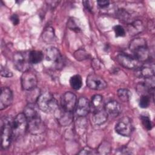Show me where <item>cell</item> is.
Wrapping results in <instances>:
<instances>
[{
  "mask_svg": "<svg viewBox=\"0 0 155 155\" xmlns=\"http://www.w3.org/2000/svg\"><path fill=\"white\" fill-rule=\"evenodd\" d=\"M38 84V79L36 74L27 70L22 73L21 76V85L24 90L30 91L36 88Z\"/></svg>",
  "mask_w": 155,
  "mask_h": 155,
  "instance_id": "9c48e42d",
  "label": "cell"
},
{
  "mask_svg": "<svg viewBox=\"0 0 155 155\" xmlns=\"http://www.w3.org/2000/svg\"><path fill=\"white\" fill-rule=\"evenodd\" d=\"M10 21H12V22L13 25H17V24H18V23L19 22V18H18V15L16 14H13V15L11 16Z\"/></svg>",
  "mask_w": 155,
  "mask_h": 155,
  "instance_id": "e575fe53",
  "label": "cell"
},
{
  "mask_svg": "<svg viewBox=\"0 0 155 155\" xmlns=\"http://www.w3.org/2000/svg\"><path fill=\"white\" fill-rule=\"evenodd\" d=\"M78 125H82V122H81V123L78 124ZM82 125H83V126H86V124H85H85H82ZM76 127H77V128H82L83 129L85 127H79V126H76Z\"/></svg>",
  "mask_w": 155,
  "mask_h": 155,
  "instance_id": "74e56055",
  "label": "cell"
},
{
  "mask_svg": "<svg viewBox=\"0 0 155 155\" xmlns=\"http://www.w3.org/2000/svg\"><path fill=\"white\" fill-rule=\"evenodd\" d=\"M42 36L43 41L48 44H50L54 42L56 39L54 30L51 27H48L47 28H45L42 35Z\"/></svg>",
  "mask_w": 155,
  "mask_h": 155,
  "instance_id": "ffe728a7",
  "label": "cell"
},
{
  "mask_svg": "<svg viewBox=\"0 0 155 155\" xmlns=\"http://www.w3.org/2000/svg\"><path fill=\"white\" fill-rule=\"evenodd\" d=\"M130 50L139 62H147L150 58V51L147 41L142 38L133 39L129 45Z\"/></svg>",
  "mask_w": 155,
  "mask_h": 155,
  "instance_id": "7a4b0ae2",
  "label": "cell"
},
{
  "mask_svg": "<svg viewBox=\"0 0 155 155\" xmlns=\"http://www.w3.org/2000/svg\"><path fill=\"white\" fill-rule=\"evenodd\" d=\"M116 37H122L125 35V31L124 28L120 25H115L113 28Z\"/></svg>",
  "mask_w": 155,
  "mask_h": 155,
  "instance_id": "f546056e",
  "label": "cell"
},
{
  "mask_svg": "<svg viewBox=\"0 0 155 155\" xmlns=\"http://www.w3.org/2000/svg\"><path fill=\"white\" fill-rule=\"evenodd\" d=\"M137 75L145 79L154 77V65L153 62H146L137 69Z\"/></svg>",
  "mask_w": 155,
  "mask_h": 155,
  "instance_id": "2e32d148",
  "label": "cell"
},
{
  "mask_svg": "<svg viewBox=\"0 0 155 155\" xmlns=\"http://www.w3.org/2000/svg\"><path fill=\"white\" fill-rule=\"evenodd\" d=\"M98 5L99 7L104 8L105 7H107L109 4H110V2L107 0H101V1H98L97 2Z\"/></svg>",
  "mask_w": 155,
  "mask_h": 155,
  "instance_id": "836d02e7",
  "label": "cell"
},
{
  "mask_svg": "<svg viewBox=\"0 0 155 155\" xmlns=\"http://www.w3.org/2000/svg\"><path fill=\"white\" fill-rule=\"evenodd\" d=\"M61 107L67 111L73 112L76 108L77 104V98L76 95L70 91L65 92L61 97Z\"/></svg>",
  "mask_w": 155,
  "mask_h": 155,
  "instance_id": "8fae6325",
  "label": "cell"
},
{
  "mask_svg": "<svg viewBox=\"0 0 155 155\" xmlns=\"http://www.w3.org/2000/svg\"><path fill=\"white\" fill-rule=\"evenodd\" d=\"M13 120L10 117H5L2 119L1 126V148L7 149L13 139L12 134Z\"/></svg>",
  "mask_w": 155,
  "mask_h": 155,
  "instance_id": "277c9868",
  "label": "cell"
},
{
  "mask_svg": "<svg viewBox=\"0 0 155 155\" xmlns=\"http://www.w3.org/2000/svg\"><path fill=\"white\" fill-rule=\"evenodd\" d=\"M29 53L30 51H18L13 54V64L18 70L22 73L29 70L31 64L29 59Z\"/></svg>",
  "mask_w": 155,
  "mask_h": 155,
  "instance_id": "8992f818",
  "label": "cell"
},
{
  "mask_svg": "<svg viewBox=\"0 0 155 155\" xmlns=\"http://www.w3.org/2000/svg\"><path fill=\"white\" fill-rule=\"evenodd\" d=\"M115 131L122 136H130L133 131V127L130 119L126 116L122 117L116 124Z\"/></svg>",
  "mask_w": 155,
  "mask_h": 155,
  "instance_id": "ba28073f",
  "label": "cell"
},
{
  "mask_svg": "<svg viewBox=\"0 0 155 155\" xmlns=\"http://www.w3.org/2000/svg\"><path fill=\"white\" fill-rule=\"evenodd\" d=\"M79 154H97V150H94L88 147H85L84 148H83L82 150H81V151L78 153Z\"/></svg>",
  "mask_w": 155,
  "mask_h": 155,
  "instance_id": "4dcf8cb0",
  "label": "cell"
},
{
  "mask_svg": "<svg viewBox=\"0 0 155 155\" xmlns=\"http://www.w3.org/2000/svg\"><path fill=\"white\" fill-rule=\"evenodd\" d=\"M44 54L41 51L33 50L30 51L29 53V59L30 62L31 64H36L41 62L44 59Z\"/></svg>",
  "mask_w": 155,
  "mask_h": 155,
  "instance_id": "44dd1931",
  "label": "cell"
},
{
  "mask_svg": "<svg viewBox=\"0 0 155 155\" xmlns=\"http://www.w3.org/2000/svg\"><path fill=\"white\" fill-rule=\"evenodd\" d=\"M45 59L56 69L61 68L63 65L62 56L59 50L55 47H50L46 50Z\"/></svg>",
  "mask_w": 155,
  "mask_h": 155,
  "instance_id": "52a82bcc",
  "label": "cell"
},
{
  "mask_svg": "<svg viewBox=\"0 0 155 155\" xmlns=\"http://www.w3.org/2000/svg\"><path fill=\"white\" fill-rule=\"evenodd\" d=\"M110 150H111L110 145L107 142H104L99 147L97 150V154H105L109 153Z\"/></svg>",
  "mask_w": 155,
  "mask_h": 155,
  "instance_id": "83f0119b",
  "label": "cell"
},
{
  "mask_svg": "<svg viewBox=\"0 0 155 155\" xmlns=\"http://www.w3.org/2000/svg\"><path fill=\"white\" fill-rule=\"evenodd\" d=\"M128 33L131 36L136 35L141 33L144 30V25L140 20L133 21L128 25Z\"/></svg>",
  "mask_w": 155,
  "mask_h": 155,
  "instance_id": "d6986e66",
  "label": "cell"
},
{
  "mask_svg": "<svg viewBox=\"0 0 155 155\" xmlns=\"http://www.w3.org/2000/svg\"><path fill=\"white\" fill-rule=\"evenodd\" d=\"M13 99V93L10 88L7 87H2L0 95V110H2L10 105Z\"/></svg>",
  "mask_w": 155,
  "mask_h": 155,
  "instance_id": "9a60e30c",
  "label": "cell"
},
{
  "mask_svg": "<svg viewBox=\"0 0 155 155\" xmlns=\"http://www.w3.org/2000/svg\"><path fill=\"white\" fill-rule=\"evenodd\" d=\"M116 59L117 62L125 68L134 69L139 67V62L134 57H132L127 54H119Z\"/></svg>",
  "mask_w": 155,
  "mask_h": 155,
  "instance_id": "4fadbf2b",
  "label": "cell"
},
{
  "mask_svg": "<svg viewBox=\"0 0 155 155\" xmlns=\"http://www.w3.org/2000/svg\"><path fill=\"white\" fill-rule=\"evenodd\" d=\"M108 114L105 111L104 108H101L93 111V122L95 125H100L104 124L107 120Z\"/></svg>",
  "mask_w": 155,
  "mask_h": 155,
  "instance_id": "ac0fdd59",
  "label": "cell"
},
{
  "mask_svg": "<svg viewBox=\"0 0 155 155\" xmlns=\"http://www.w3.org/2000/svg\"><path fill=\"white\" fill-rule=\"evenodd\" d=\"M116 16L123 22H128L130 19V13L124 8H119L116 11Z\"/></svg>",
  "mask_w": 155,
  "mask_h": 155,
  "instance_id": "cb8c5ba5",
  "label": "cell"
},
{
  "mask_svg": "<svg viewBox=\"0 0 155 155\" xmlns=\"http://www.w3.org/2000/svg\"><path fill=\"white\" fill-rule=\"evenodd\" d=\"M67 25H68V28H70L71 30H76V31H78L80 30V28L78 27V25H76V22H75L73 20V19H70L69 21L68 22Z\"/></svg>",
  "mask_w": 155,
  "mask_h": 155,
  "instance_id": "d6a6232c",
  "label": "cell"
},
{
  "mask_svg": "<svg viewBox=\"0 0 155 155\" xmlns=\"http://www.w3.org/2000/svg\"><path fill=\"white\" fill-rule=\"evenodd\" d=\"M117 96L119 99L124 102L129 101L131 97L130 91L125 88H120L117 90Z\"/></svg>",
  "mask_w": 155,
  "mask_h": 155,
  "instance_id": "d4e9b609",
  "label": "cell"
},
{
  "mask_svg": "<svg viewBox=\"0 0 155 155\" xmlns=\"http://www.w3.org/2000/svg\"><path fill=\"white\" fill-rule=\"evenodd\" d=\"M119 151H120L119 153H119V154H129L130 153H128V150H127V148H120V150H118Z\"/></svg>",
  "mask_w": 155,
  "mask_h": 155,
  "instance_id": "8d00e7d4",
  "label": "cell"
},
{
  "mask_svg": "<svg viewBox=\"0 0 155 155\" xmlns=\"http://www.w3.org/2000/svg\"><path fill=\"white\" fill-rule=\"evenodd\" d=\"M104 108L107 114L111 117L117 116L121 111V107L120 104L117 101L113 100L107 102Z\"/></svg>",
  "mask_w": 155,
  "mask_h": 155,
  "instance_id": "e0dca14e",
  "label": "cell"
},
{
  "mask_svg": "<svg viewBox=\"0 0 155 155\" xmlns=\"http://www.w3.org/2000/svg\"><path fill=\"white\" fill-rule=\"evenodd\" d=\"M84 5L85 6V7L86 8L87 10H88V11H90L91 10V5L90 4V2L89 1H84L83 2Z\"/></svg>",
  "mask_w": 155,
  "mask_h": 155,
  "instance_id": "d590c367",
  "label": "cell"
},
{
  "mask_svg": "<svg viewBox=\"0 0 155 155\" xmlns=\"http://www.w3.org/2000/svg\"><path fill=\"white\" fill-rule=\"evenodd\" d=\"M150 103V96L149 95H141L140 99H139V104L140 108H147Z\"/></svg>",
  "mask_w": 155,
  "mask_h": 155,
  "instance_id": "484cf974",
  "label": "cell"
},
{
  "mask_svg": "<svg viewBox=\"0 0 155 155\" xmlns=\"http://www.w3.org/2000/svg\"><path fill=\"white\" fill-rule=\"evenodd\" d=\"M38 108L46 113H53L59 107L57 101L50 92L39 94L36 101Z\"/></svg>",
  "mask_w": 155,
  "mask_h": 155,
  "instance_id": "3957f363",
  "label": "cell"
},
{
  "mask_svg": "<svg viewBox=\"0 0 155 155\" xmlns=\"http://www.w3.org/2000/svg\"><path fill=\"white\" fill-rule=\"evenodd\" d=\"M75 108L76 113L79 117H85L91 110V104L88 99L81 97L78 99Z\"/></svg>",
  "mask_w": 155,
  "mask_h": 155,
  "instance_id": "5bb4252c",
  "label": "cell"
},
{
  "mask_svg": "<svg viewBox=\"0 0 155 155\" xmlns=\"http://www.w3.org/2000/svg\"><path fill=\"white\" fill-rule=\"evenodd\" d=\"M74 58L78 61H82L87 59L89 56L88 53L83 49H79L74 53Z\"/></svg>",
  "mask_w": 155,
  "mask_h": 155,
  "instance_id": "4316f807",
  "label": "cell"
},
{
  "mask_svg": "<svg viewBox=\"0 0 155 155\" xmlns=\"http://www.w3.org/2000/svg\"><path fill=\"white\" fill-rule=\"evenodd\" d=\"M24 114L28 122V130L33 134H40L44 131V125L33 103L28 104L24 108Z\"/></svg>",
  "mask_w": 155,
  "mask_h": 155,
  "instance_id": "6da1fadb",
  "label": "cell"
},
{
  "mask_svg": "<svg viewBox=\"0 0 155 155\" xmlns=\"http://www.w3.org/2000/svg\"><path fill=\"white\" fill-rule=\"evenodd\" d=\"M27 130H28V122L26 116L24 113H19L13 120V139H16L24 135Z\"/></svg>",
  "mask_w": 155,
  "mask_h": 155,
  "instance_id": "5b68a950",
  "label": "cell"
},
{
  "mask_svg": "<svg viewBox=\"0 0 155 155\" xmlns=\"http://www.w3.org/2000/svg\"><path fill=\"white\" fill-rule=\"evenodd\" d=\"M141 122L144 128L147 130H150L152 128V124L150 119L147 116H141Z\"/></svg>",
  "mask_w": 155,
  "mask_h": 155,
  "instance_id": "f1b7e54d",
  "label": "cell"
},
{
  "mask_svg": "<svg viewBox=\"0 0 155 155\" xmlns=\"http://www.w3.org/2000/svg\"><path fill=\"white\" fill-rule=\"evenodd\" d=\"M86 83L88 88L94 90H102L107 86L105 81L101 76L95 74H89L87 76Z\"/></svg>",
  "mask_w": 155,
  "mask_h": 155,
  "instance_id": "30bf717a",
  "label": "cell"
},
{
  "mask_svg": "<svg viewBox=\"0 0 155 155\" xmlns=\"http://www.w3.org/2000/svg\"><path fill=\"white\" fill-rule=\"evenodd\" d=\"M91 108H93L94 111L102 108V96L100 94H96L93 96L91 101Z\"/></svg>",
  "mask_w": 155,
  "mask_h": 155,
  "instance_id": "7402d4cb",
  "label": "cell"
},
{
  "mask_svg": "<svg viewBox=\"0 0 155 155\" xmlns=\"http://www.w3.org/2000/svg\"><path fill=\"white\" fill-rule=\"evenodd\" d=\"M70 84L74 90H79L82 85V80L81 77L78 74L71 76L70 79Z\"/></svg>",
  "mask_w": 155,
  "mask_h": 155,
  "instance_id": "603a6c76",
  "label": "cell"
},
{
  "mask_svg": "<svg viewBox=\"0 0 155 155\" xmlns=\"http://www.w3.org/2000/svg\"><path fill=\"white\" fill-rule=\"evenodd\" d=\"M1 74L5 78H10L13 76L12 72L9 69L2 66H1Z\"/></svg>",
  "mask_w": 155,
  "mask_h": 155,
  "instance_id": "1f68e13d",
  "label": "cell"
},
{
  "mask_svg": "<svg viewBox=\"0 0 155 155\" xmlns=\"http://www.w3.org/2000/svg\"><path fill=\"white\" fill-rule=\"evenodd\" d=\"M56 115V118L58 123L63 127H66L69 125L73 121V112L67 111L64 110L61 107H58V109L54 112Z\"/></svg>",
  "mask_w": 155,
  "mask_h": 155,
  "instance_id": "7c38bea8",
  "label": "cell"
}]
</instances>
